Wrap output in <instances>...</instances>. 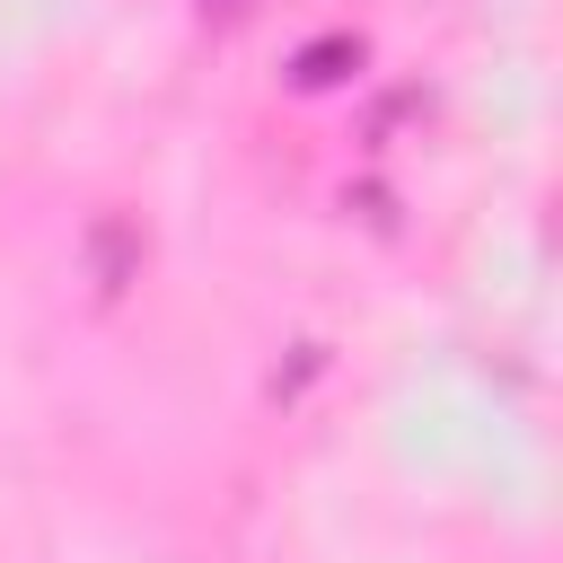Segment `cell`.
Segmentation results:
<instances>
[{"label": "cell", "mask_w": 563, "mask_h": 563, "mask_svg": "<svg viewBox=\"0 0 563 563\" xmlns=\"http://www.w3.org/2000/svg\"><path fill=\"white\" fill-rule=\"evenodd\" d=\"M202 9H211V18H238V9H246V0H202Z\"/></svg>", "instance_id": "obj_1"}]
</instances>
